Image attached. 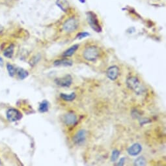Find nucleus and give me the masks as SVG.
Segmentation results:
<instances>
[{"label":"nucleus","instance_id":"dca6fc26","mask_svg":"<svg viewBox=\"0 0 166 166\" xmlns=\"http://www.w3.org/2000/svg\"><path fill=\"white\" fill-rule=\"evenodd\" d=\"M16 72L17 73L18 78L20 79H24L26 77H27V76H28L27 71H25V70H24L23 69H17V72Z\"/></svg>","mask_w":166,"mask_h":166},{"label":"nucleus","instance_id":"20e7f679","mask_svg":"<svg viewBox=\"0 0 166 166\" xmlns=\"http://www.w3.org/2000/svg\"><path fill=\"white\" fill-rule=\"evenodd\" d=\"M79 27V22L75 18H70L67 19L63 25L64 31L67 33H71L76 31Z\"/></svg>","mask_w":166,"mask_h":166},{"label":"nucleus","instance_id":"f257e3e1","mask_svg":"<svg viewBox=\"0 0 166 166\" xmlns=\"http://www.w3.org/2000/svg\"><path fill=\"white\" fill-rule=\"evenodd\" d=\"M126 85L128 87L133 91H134L137 95H141L145 90L144 87L138 80V79L136 77H134V76L129 77L127 79Z\"/></svg>","mask_w":166,"mask_h":166},{"label":"nucleus","instance_id":"39448f33","mask_svg":"<svg viewBox=\"0 0 166 166\" xmlns=\"http://www.w3.org/2000/svg\"><path fill=\"white\" fill-rule=\"evenodd\" d=\"M55 82L57 85L61 86V87H68L72 84V78L71 75L68 74L62 78H56L55 79Z\"/></svg>","mask_w":166,"mask_h":166},{"label":"nucleus","instance_id":"b1692460","mask_svg":"<svg viewBox=\"0 0 166 166\" xmlns=\"http://www.w3.org/2000/svg\"><path fill=\"white\" fill-rule=\"evenodd\" d=\"M4 30V27H3L1 25H0V33H1V32Z\"/></svg>","mask_w":166,"mask_h":166},{"label":"nucleus","instance_id":"6ab92c4d","mask_svg":"<svg viewBox=\"0 0 166 166\" xmlns=\"http://www.w3.org/2000/svg\"><path fill=\"white\" fill-rule=\"evenodd\" d=\"M7 71L9 72V75L12 76V77H13L15 74L16 72H17V69H15L13 66L11 65V64H7Z\"/></svg>","mask_w":166,"mask_h":166},{"label":"nucleus","instance_id":"0eeeda50","mask_svg":"<svg viewBox=\"0 0 166 166\" xmlns=\"http://www.w3.org/2000/svg\"><path fill=\"white\" fill-rule=\"evenodd\" d=\"M119 69L117 66H111L108 68L106 71V75L108 78L111 80H115L119 76Z\"/></svg>","mask_w":166,"mask_h":166},{"label":"nucleus","instance_id":"9b49d317","mask_svg":"<svg viewBox=\"0 0 166 166\" xmlns=\"http://www.w3.org/2000/svg\"><path fill=\"white\" fill-rule=\"evenodd\" d=\"M56 5L63 12H67L69 9V3L67 0H57Z\"/></svg>","mask_w":166,"mask_h":166},{"label":"nucleus","instance_id":"a211bd4d","mask_svg":"<svg viewBox=\"0 0 166 166\" xmlns=\"http://www.w3.org/2000/svg\"><path fill=\"white\" fill-rule=\"evenodd\" d=\"M146 164V160L145 158H143V156H140V157H138L137 158L135 162H134V165H137V166H141V165H145Z\"/></svg>","mask_w":166,"mask_h":166},{"label":"nucleus","instance_id":"9d476101","mask_svg":"<svg viewBox=\"0 0 166 166\" xmlns=\"http://www.w3.org/2000/svg\"><path fill=\"white\" fill-rule=\"evenodd\" d=\"M142 151V147L141 145L139 144V143H135V144L132 145L128 149V153L130 156H135L138 155L141 151Z\"/></svg>","mask_w":166,"mask_h":166},{"label":"nucleus","instance_id":"5701e85b","mask_svg":"<svg viewBox=\"0 0 166 166\" xmlns=\"http://www.w3.org/2000/svg\"><path fill=\"white\" fill-rule=\"evenodd\" d=\"M3 65H4V61H3L1 57H0V66H3Z\"/></svg>","mask_w":166,"mask_h":166},{"label":"nucleus","instance_id":"aec40b11","mask_svg":"<svg viewBox=\"0 0 166 166\" xmlns=\"http://www.w3.org/2000/svg\"><path fill=\"white\" fill-rule=\"evenodd\" d=\"M119 155H120V152L117 149L114 150V151L112 152V154H111V160L112 162H115L117 158H119Z\"/></svg>","mask_w":166,"mask_h":166},{"label":"nucleus","instance_id":"4be33fe9","mask_svg":"<svg viewBox=\"0 0 166 166\" xmlns=\"http://www.w3.org/2000/svg\"><path fill=\"white\" fill-rule=\"evenodd\" d=\"M124 161H125V158H121L119 162L117 164V165H123L124 164Z\"/></svg>","mask_w":166,"mask_h":166},{"label":"nucleus","instance_id":"f8f14e48","mask_svg":"<svg viewBox=\"0 0 166 166\" xmlns=\"http://www.w3.org/2000/svg\"><path fill=\"white\" fill-rule=\"evenodd\" d=\"M54 65L55 66H70L72 65V61L71 60L68 59H58L54 61Z\"/></svg>","mask_w":166,"mask_h":166},{"label":"nucleus","instance_id":"f3484780","mask_svg":"<svg viewBox=\"0 0 166 166\" xmlns=\"http://www.w3.org/2000/svg\"><path fill=\"white\" fill-rule=\"evenodd\" d=\"M13 52H14V46L12 44V45L9 46L5 50L4 56L5 57H8V58L11 59L12 57V55H13Z\"/></svg>","mask_w":166,"mask_h":166},{"label":"nucleus","instance_id":"423d86ee","mask_svg":"<svg viewBox=\"0 0 166 166\" xmlns=\"http://www.w3.org/2000/svg\"><path fill=\"white\" fill-rule=\"evenodd\" d=\"M7 117L11 122H16L22 119V114L18 110L12 108L7 111Z\"/></svg>","mask_w":166,"mask_h":166},{"label":"nucleus","instance_id":"7ed1b4c3","mask_svg":"<svg viewBox=\"0 0 166 166\" xmlns=\"http://www.w3.org/2000/svg\"><path fill=\"white\" fill-rule=\"evenodd\" d=\"M99 54H100V51L98 48L95 46H91L87 47L84 50L83 56L85 60L89 61H94L98 58Z\"/></svg>","mask_w":166,"mask_h":166},{"label":"nucleus","instance_id":"1a4fd4ad","mask_svg":"<svg viewBox=\"0 0 166 166\" xmlns=\"http://www.w3.org/2000/svg\"><path fill=\"white\" fill-rule=\"evenodd\" d=\"M64 122L66 125H74L77 122V117L74 113H67L64 116Z\"/></svg>","mask_w":166,"mask_h":166},{"label":"nucleus","instance_id":"393cba45","mask_svg":"<svg viewBox=\"0 0 166 166\" xmlns=\"http://www.w3.org/2000/svg\"><path fill=\"white\" fill-rule=\"evenodd\" d=\"M79 2H81L82 4H85V0H79Z\"/></svg>","mask_w":166,"mask_h":166},{"label":"nucleus","instance_id":"6e6552de","mask_svg":"<svg viewBox=\"0 0 166 166\" xmlns=\"http://www.w3.org/2000/svg\"><path fill=\"white\" fill-rule=\"evenodd\" d=\"M86 138V132L84 130H80L76 134L73 138V141L77 145H81L84 143Z\"/></svg>","mask_w":166,"mask_h":166},{"label":"nucleus","instance_id":"4468645a","mask_svg":"<svg viewBox=\"0 0 166 166\" xmlns=\"http://www.w3.org/2000/svg\"><path fill=\"white\" fill-rule=\"evenodd\" d=\"M60 97L63 100H64L65 101H72L74 100L75 98H76V94L74 92H72L71 94L70 95H66V94H63L61 93L60 95Z\"/></svg>","mask_w":166,"mask_h":166},{"label":"nucleus","instance_id":"ddd939ff","mask_svg":"<svg viewBox=\"0 0 166 166\" xmlns=\"http://www.w3.org/2000/svg\"><path fill=\"white\" fill-rule=\"evenodd\" d=\"M78 48H79L78 44H74V45L71 46L70 48L66 50L65 52L63 53V56L65 57H68L72 56L73 54L76 52V51L78 49Z\"/></svg>","mask_w":166,"mask_h":166},{"label":"nucleus","instance_id":"2eb2a0df","mask_svg":"<svg viewBox=\"0 0 166 166\" xmlns=\"http://www.w3.org/2000/svg\"><path fill=\"white\" fill-rule=\"evenodd\" d=\"M49 104L46 100H44L39 105V110L41 113H45L48 111Z\"/></svg>","mask_w":166,"mask_h":166},{"label":"nucleus","instance_id":"412c9836","mask_svg":"<svg viewBox=\"0 0 166 166\" xmlns=\"http://www.w3.org/2000/svg\"><path fill=\"white\" fill-rule=\"evenodd\" d=\"M89 35H90V34L87 33V32H81V33H79L77 35L76 37H77L79 39H84V38L87 37Z\"/></svg>","mask_w":166,"mask_h":166},{"label":"nucleus","instance_id":"f03ea898","mask_svg":"<svg viewBox=\"0 0 166 166\" xmlns=\"http://www.w3.org/2000/svg\"><path fill=\"white\" fill-rule=\"evenodd\" d=\"M87 15V20L88 24L90 25L91 27L97 33L102 32V27L99 23V20L97 18V16L92 11H89L86 13Z\"/></svg>","mask_w":166,"mask_h":166}]
</instances>
